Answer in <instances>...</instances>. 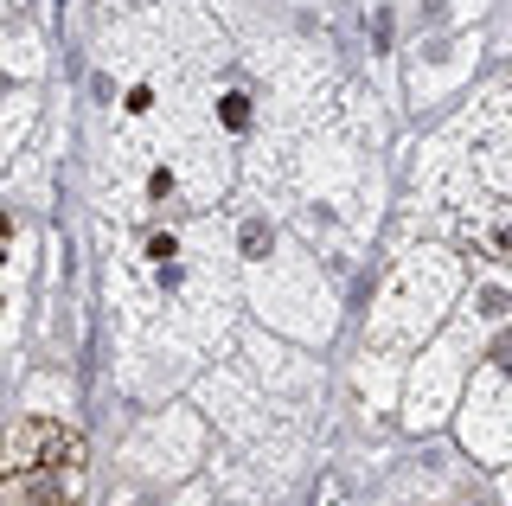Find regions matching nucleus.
Segmentation results:
<instances>
[{
    "instance_id": "f257e3e1",
    "label": "nucleus",
    "mask_w": 512,
    "mask_h": 506,
    "mask_svg": "<svg viewBox=\"0 0 512 506\" xmlns=\"http://www.w3.org/2000/svg\"><path fill=\"white\" fill-rule=\"evenodd\" d=\"M71 462H77V436L64 423H45V417L13 423L7 442H0V474H58Z\"/></svg>"
}]
</instances>
